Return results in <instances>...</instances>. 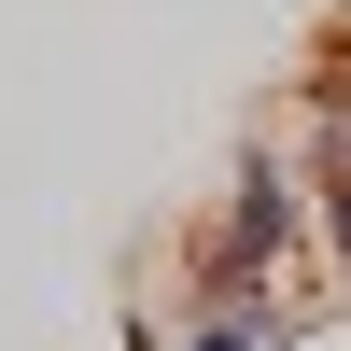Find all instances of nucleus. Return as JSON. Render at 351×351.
Masks as SVG:
<instances>
[{
    "mask_svg": "<svg viewBox=\"0 0 351 351\" xmlns=\"http://www.w3.org/2000/svg\"><path fill=\"white\" fill-rule=\"evenodd\" d=\"M281 324H267V309H253V295H211V324H197V351H267Z\"/></svg>",
    "mask_w": 351,
    "mask_h": 351,
    "instance_id": "f257e3e1",
    "label": "nucleus"
},
{
    "mask_svg": "<svg viewBox=\"0 0 351 351\" xmlns=\"http://www.w3.org/2000/svg\"><path fill=\"white\" fill-rule=\"evenodd\" d=\"M324 197H337V253H351V127H337V155H324Z\"/></svg>",
    "mask_w": 351,
    "mask_h": 351,
    "instance_id": "f03ea898",
    "label": "nucleus"
}]
</instances>
